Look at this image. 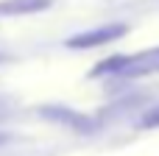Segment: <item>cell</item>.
<instances>
[{
  "label": "cell",
  "mask_w": 159,
  "mask_h": 156,
  "mask_svg": "<svg viewBox=\"0 0 159 156\" xmlns=\"http://www.w3.org/2000/svg\"><path fill=\"white\" fill-rule=\"evenodd\" d=\"M159 70V47L145 50L140 56H117L103 61L92 75H106V73H117V75H140V73H157Z\"/></svg>",
  "instance_id": "6da1fadb"
},
{
  "label": "cell",
  "mask_w": 159,
  "mask_h": 156,
  "mask_svg": "<svg viewBox=\"0 0 159 156\" xmlns=\"http://www.w3.org/2000/svg\"><path fill=\"white\" fill-rule=\"evenodd\" d=\"M129 25L123 22H112V25H101V28H89V31H81L75 36L67 39V47H75V50H87V47H101V45H109L120 36H126Z\"/></svg>",
  "instance_id": "7a4b0ae2"
},
{
  "label": "cell",
  "mask_w": 159,
  "mask_h": 156,
  "mask_svg": "<svg viewBox=\"0 0 159 156\" xmlns=\"http://www.w3.org/2000/svg\"><path fill=\"white\" fill-rule=\"evenodd\" d=\"M53 0H0V17H25L50 8Z\"/></svg>",
  "instance_id": "3957f363"
},
{
  "label": "cell",
  "mask_w": 159,
  "mask_h": 156,
  "mask_svg": "<svg viewBox=\"0 0 159 156\" xmlns=\"http://www.w3.org/2000/svg\"><path fill=\"white\" fill-rule=\"evenodd\" d=\"M140 128H159V106L145 112V117L140 120Z\"/></svg>",
  "instance_id": "277c9868"
},
{
  "label": "cell",
  "mask_w": 159,
  "mask_h": 156,
  "mask_svg": "<svg viewBox=\"0 0 159 156\" xmlns=\"http://www.w3.org/2000/svg\"><path fill=\"white\" fill-rule=\"evenodd\" d=\"M3 112H6V100L0 98V114H3Z\"/></svg>",
  "instance_id": "5b68a950"
}]
</instances>
